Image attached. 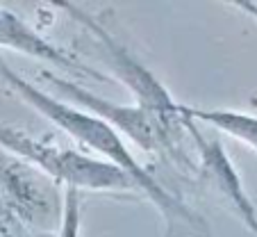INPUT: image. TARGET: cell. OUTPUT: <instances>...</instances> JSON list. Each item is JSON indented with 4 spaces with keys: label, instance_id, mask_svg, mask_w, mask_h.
Returning a JSON list of instances; mask_svg holds the SVG:
<instances>
[{
    "label": "cell",
    "instance_id": "obj_1",
    "mask_svg": "<svg viewBox=\"0 0 257 237\" xmlns=\"http://www.w3.org/2000/svg\"><path fill=\"white\" fill-rule=\"evenodd\" d=\"M0 80L12 92L19 94L30 107H34L48 121H53L57 128H62L64 132H68L73 139H78L80 144L89 146L91 150H96L102 157H107L109 165L125 171L135 180L137 189H141L153 201V205L162 212V217L166 221V237H212V230H209V223L205 221V217L196 214L182 201L175 199L173 194L166 192L135 160V155L127 150V146L123 144L118 132L109 123H105L98 116L89 114L84 110H78V107L68 105V103H62L59 98L37 89L28 80H23L19 73L12 71L3 59H0Z\"/></svg>",
    "mask_w": 257,
    "mask_h": 237
},
{
    "label": "cell",
    "instance_id": "obj_2",
    "mask_svg": "<svg viewBox=\"0 0 257 237\" xmlns=\"http://www.w3.org/2000/svg\"><path fill=\"white\" fill-rule=\"evenodd\" d=\"M0 144L25 160L39 165L46 174L66 183V187H75L78 192L80 189H116V192L137 189L135 180L118 167L102 160H93L75 150L48 146L14 128L0 126Z\"/></svg>",
    "mask_w": 257,
    "mask_h": 237
},
{
    "label": "cell",
    "instance_id": "obj_3",
    "mask_svg": "<svg viewBox=\"0 0 257 237\" xmlns=\"http://www.w3.org/2000/svg\"><path fill=\"white\" fill-rule=\"evenodd\" d=\"M41 77L48 85H53L55 92L62 98L75 103L78 110L82 107L84 112L102 119L112 128L123 130L144 150H151V153L173 150V141L180 139V137H175V128L182 126V119H164V116L146 110L141 105H116V103L105 101L98 94L48 71H41Z\"/></svg>",
    "mask_w": 257,
    "mask_h": 237
},
{
    "label": "cell",
    "instance_id": "obj_4",
    "mask_svg": "<svg viewBox=\"0 0 257 237\" xmlns=\"http://www.w3.org/2000/svg\"><path fill=\"white\" fill-rule=\"evenodd\" d=\"M59 7L68 10V14H71L73 19L84 23L91 30V34L98 39V44L102 46V57L107 59V64L114 68L118 80L137 94V105L155 112V114L164 116V119H180V112H178L180 103H175L173 98L169 96V92L160 85V80H155L148 68L141 66V64L127 53L125 46H121L114 37H109V34L105 32V28H100L91 16L80 12L78 7L68 5V3H59Z\"/></svg>",
    "mask_w": 257,
    "mask_h": 237
},
{
    "label": "cell",
    "instance_id": "obj_5",
    "mask_svg": "<svg viewBox=\"0 0 257 237\" xmlns=\"http://www.w3.org/2000/svg\"><path fill=\"white\" fill-rule=\"evenodd\" d=\"M182 119V126L189 130V135L194 137L196 146H198V153H200V178L203 183L207 185V189L218 196L221 205L234 212L239 219L243 221V226L257 235V208L252 205L250 196L246 194L241 185V178H239L237 169L234 165L230 162L228 153H225L223 144L216 139V137H203V132L198 130L196 121L191 119H185V116L180 114Z\"/></svg>",
    "mask_w": 257,
    "mask_h": 237
},
{
    "label": "cell",
    "instance_id": "obj_6",
    "mask_svg": "<svg viewBox=\"0 0 257 237\" xmlns=\"http://www.w3.org/2000/svg\"><path fill=\"white\" fill-rule=\"evenodd\" d=\"M0 46L12 48V50H19V53L30 55V57H34V59L50 62V64H55V66L64 68V71L73 73V75L96 77V80H102V83L109 80V77L102 75V73H98V71H93V68H87L84 64H80L78 59H71L66 53H62V50L55 48L53 44H48L39 32H34L32 28H28L19 16H14L7 10L0 12Z\"/></svg>",
    "mask_w": 257,
    "mask_h": 237
},
{
    "label": "cell",
    "instance_id": "obj_7",
    "mask_svg": "<svg viewBox=\"0 0 257 237\" xmlns=\"http://www.w3.org/2000/svg\"><path fill=\"white\" fill-rule=\"evenodd\" d=\"M178 112L191 121H205L209 126L218 128L221 132L243 141L257 153V116L241 114L232 110H196L189 105H178Z\"/></svg>",
    "mask_w": 257,
    "mask_h": 237
},
{
    "label": "cell",
    "instance_id": "obj_8",
    "mask_svg": "<svg viewBox=\"0 0 257 237\" xmlns=\"http://www.w3.org/2000/svg\"><path fill=\"white\" fill-rule=\"evenodd\" d=\"M57 237H80V192L75 187H66L64 221Z\"/></svg>",
    "mask_w": 257,
    "mask_h": 237
}]
</instances>
